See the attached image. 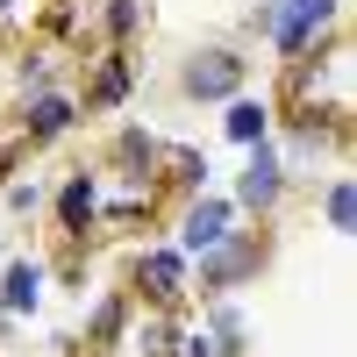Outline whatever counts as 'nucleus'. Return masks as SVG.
Instances as JSON below:
<instances>
[{"mask_svg": "<svg viewBox=\"0 0 357 357\" xmlns=\"http://www.w3.org/2000/svg\"><path fill=\"white\" fill-rule=\"evenodd\" d=\"M93 22H100V36H107V43H122V50H129L143 29H151V0H100Z\"/></svg>", "mask_w": 357, "mask_h": 357, "instance_id": "nucleus-19", "label": "nucleus"}, {"mask_svg": "<svg viewBox=\"0 0 357 357\" xmlns=\"http://www.w3.org/2000/svg\"><path fill=\"white\" fill-rule=\"evenodd\" d=\"M314 207H321V229H329L336 243H350V236H357V178H350L343 165L314 178Z\"/></svg>", "mask_w": 357, "mask_h": 357, "instance_id": "nucleus-15", "label": "nucleus"}, {"mask_svg": "<svg viewBox=\"0 0 357 357\" xmlns=\"http://www.w3.org/2000/svg\"><path fill=\"white\" fill-rule=\"evenodd\" d=\"M86 257H93V250H86V243H65V250H57V257H43V264H50V279H65L72 293H86Z\"/></svg>", "mask_w": 357, "mask_h": 357, "instance_id": "nucleus-22", "label": "nucleus"}, {"mask_svg": "<svg viewBox=\"0 0 357 357\" xmlns=\"http://www.w3.org/2000/svg\"><path fill=\"white\" fill-rule=\"evenodd\" d=\"M57 86V50H22L15 57V93L29 100V93H50Z\"/></svg>", "mask_w": 357, "mask_h": 357, "instance_id": "nucleus-20", "label": "nucleus"}, {"mask_svg": "<svg viewBox=\"0 0 357 357\" xmlns=\"http://www.w3.org/2000/svg\"><path fill=\"white\" fill-rule=\"evenodd\" d=\"M129 321H136L129 286H107V293H93V307H86V329L72 336V357H114V350L129 343Z\"/></svg>", "mask_w": 357, "mask_h": 357, "instance_id": "nucleus-10", "label": "nucleus"}, {"mask_svg": "<svg viewBox=\"0 0 357 357\" xmlns=\"http://www.w3.org/2000/svg\"><path fill=\"white\" fill-rule=\"evenodd\" d=\"M272 151H279V165H286L293 186H314L321 172H336V165L350 158V100H329V107H279Z\"/></svg>", "mask_w": 357, "mask_h": 357, "instance_id": "nucleus-1", "label": "nucleus"}, {"mask_svg": "<svg viewBox=\"0 0 357 357\" xmlns=\"http://www.w3.org/2000/svg\"><path fill=\"white\" fill-rule=\"evenodd\" d=\"M129 93H136V57L122 50V43H107L100 57H86V86H79V114H114V107H129Z\"/></svg>", "mask_w": 357, "mask_h": 357, "instance_id": "nucleus-8", "label": "nucleus"}, {"mask_svg": "<svg viewBox=\"0 0 357 357\" xmlns=\"http://www.w3.org/2000/svg\"><path fill=\"white\" fill-rule=\"evenodd\" d=\"M236 222H243V215H236V200L207 186V193H193V200H178V222H172V243L186 250V257H200V250H215V243H222V236H229Z\"/></svg>", "mask_w": 357, "mask_h": 357, "instance_id": "nucleus-9", "label": "nucleus"}, {"mask_svg": "<svg viewBox=\"0 0 357 357\" xmlns=\"http://www.w3.org/2000/svg\"><path fill=\"white\" fill-rule=\"evenodd\" d=\"M329 36H343V0H279V8H272V29H264V43H272L279 65L321 50Z\"/></svg>", "mask_w": 357, "mask_h": 357, "instance_id": "nucleus-4", "label": "nucleus"}, {"mask_svg": "<svg viewBox=\"0 0 357 357\" xmlns=\"http://www.w3.org/2000/svg\"><path fill=\"white\" fill-rule=\"evenodd\" d=\"M272 272V229H243L236 222L215 250L186 257V293L193 301H222V293H243Z\"/></svg>", "mask_w": 357, "mask_h": 357, "instance_id": "nucleus-2", "label": "nucleus"}, {"mask_svg": "<svg viewBox=\"0 0 357 357\" xmlns=\"http://www.w3.org/2000/svg\"><path fill=\"white\" fill-rule=\"evenodd\" d=\"M257 8H279V0H257Z\"/></svg>", "mask_w": 357, "mask_h": 357, "instance_id": "nucleus-28", "label": "nucleus"}, {"mask_svg": "<svg viewBox=\"0 0 357 357\" xmlns=\"http://www.w3.org/2000/svg\"><path fill=\"white\" fill-rule=\"evenodd\" d=\"M15 329H22V321H15V314H0V350H8V336H15Z\"/></svg>", "mask_w": 357, "mask_h": 357, "instance_id": "nucleus-26", "label": "nucleus"}, {"mask_svg": "<svg viewBox=\"0 0 357 357\" xmlns=\"http://www.w3.org/2000/svg\"><path fill=\"white\" fill-rule=\"evenodd\" d=\"M100 186H107V178H100L93 165H79V172L57 178V193H50V222H57V236H65V243H86V250L100 243Z\"/></svg>", "mask_w": 357, "mask_h": 357, "instance_id": "nucleus-7", "label": "nucleus"}, {"mask_svg": "<svg viewBox=\"0 0 357 357\" xmlns=\"http://www.w3.org/2000/svg\"><path fill=\"white\" fill-rule=\"evenodd\" d=\"M129 301L136 307L186 314L193 307V293H186V250H178V243H143L129 257Z\"/></svg>", "mask_w": 357, "mask_h": 357, "instance_id": "nucleus-5", "label": "nucleus"}, {"mask_svg": "<svg viewBox=\"0 0 357 357\" xmlns=\"http://www.w3.org/2000/svg\"><path fill=\"white\" fill-rule=\"evenodd\" d=\"M172 86H178V100L222 107V100H236V93H243V86H250V57L236 50V43H193L186 57H178Z\"/></svg>", "mask_w": 357, "mask_h": 357, "instance_id": "nucleus-3", "label": "nucleus"}, {"mask_svg": "<svg viewBox=\"0 0 357 357\" xmlns=\"http://www.w3.org/2000/svg\"><path fill=\"white\" fill-rule=\"evenodd\" d=\"M178 329H186V314L136 307V321H129V343H122V350H136V357H172V350H178Z\"/></svg>", "mask_w": 357, "mask_h": 357, "instance_id": "nucleus-18", "label": "nucleus"}, {"mask_svg": "<svg viewBox=\"0 0 357 357\" xmlns=\"http://www.w3.org/2000/svg\"><path fill=\"white\" fill-rule=\"evenodd\" d=\"M79 122H86V114H79V100L65 93V86H50V93H29V100H22L15 136L29 143V151H50V143H65Z\"/></svg>", "mask_w": 357, "mask_h": 357, "instance_id": "nucleus-11", "label": "nucleus"}, {"mask_svg": "<svg viewBox=\"0 0 357 357\" xmlns=\"http://www.w3.org/2000/svg\"><path fill=\"white\" fill-rule=\"evenodd\" d=\"M272 122H279V107L264 100V93H250V86H243L236 100H222V136L236 143V151H250V143H264V136H272Z\"/></svg>", "mask_w": 357, "mask_h": 357, "instance_id": "nucleus-16", "label": "nucleus"}, {"mask_svg": "<svg viewBox=\"0 0 357 357\" xmlns=\"http://www.w3.org/2000/svg\"><path fill=\"white\" fill-rule=\"evenodd\" d=\"M22 158H29V143H22V136L8 129V136H0V186H8V178L22 172Z\"/></svg>", "mask_w": 357, "mask_h": 357, "instance_id": "nucleus-25", "label": "nucleus"}, {"mask_svg": "<svg viewBox=\"0 0 357 357\" xmlns=\"http://www.w3.org/2000/svg\"><path fill=\"white\" fill-rule=\"evenodd\" d=\"M158 178H165L178 200H193V193L215 186V158H207L200 143H165V172H158Z\"/></svg>", "mask_w": 357, "mask_h": 357, "instance_id": "nucleus-17", "label": "nucleus"}, {"mask_svg": "<svg viewBox=\"0 0 357 357\" xmlns=\"http://www.w3.org/2000/svg\"><path fill=\"white\" fill-rule=\"evenodd\" d=\"M200 329L215 336V357H250V350H257V329H250V307H243V293L200 301Z\"/></svg>", "mask_w": 357, "mask_h": 357, "instance_id": "nucleus-13", "label": "nucleus"}, {"mask_svg": "<svg viewBox=\"0 0 357 357\" xmlns=\"http://www.w3.org/2000/svg\"><path fill=\"white\" fill-rule=\"evenodd\" d=\"M172 357H215V336L200 329V321H186V329H178V350Z\"/></svg>", "mask_w": 357, "mask_h": 357, "instance_id": "nucleus-24", "label": "nucleus"}, {"mask_svg": "<svg viewBox=\"0 0 357 357\" xmlns=\"http://www.w3.org/2000/svg\"><path fill=\"white\" fill-rule=\"evenodd\" d=\"M0 200H8V215H43V207H50V186H43V178H29V172H15L8 186H0Z\"/></svg>", "mask_w": 357, "mask_h": 357, "instance_id": "nucleus-21", "label": "nucleus"}, {"mask_svg": "<svg viewBox=\"0 0 357 357\" xmlns=\"http://www.w3.org/2000/svg\"><path fill=\"white\" fill-rule=\"evenodd\" d=\"M165 172V136L143 129V122H122L107 136V178H158Z\"/></svg>", "mask_w": 357, "mask_h": 357, "instance_id": "nucleus-12", "label": "nucleus"}, {"mask_svg": "<svg viewBox=\"0 0 357 357\" xmlns=\"http://www.w3.org/2000/svg\"><path fill=\"white\" fill-rule=\"evenodd\" d=\"M286 193H293V178H286V165H279V151H272V136H264V143H250V151H243V172L229 178V200H236V215H257V222H272L279 207H286Z\"/></svg>", "mask_w": 357, "mask_h": 357, "instance_id": "nucleus-6", "label": "nucleus"}, {"mask_svg": "<svg viewBox=\"0 0 357 357\" xmlns=\"http://www.w3.org/2000/svg\"><path fill=\"white\" fill-rule=\"evenodd\" d=\"M15 8H22V0H0V29H8V22H15Z\"/></svg>", "mask_w": 357, "mask_h": 357, "instance_id": "nucleus-27", "label": "nucleus"}, {"mask_svg": "<svg viewBox=\"0 0 357 357\" xmlns=\"http://www.w3.org/2000/svg\"><path fill=\"white\" fill-rule=\"evenodd\" d=\"M43 29H50V36H79V8H72V0H57V8H43Z\"/></svg>", "mask_w": 357, "mask_h": 357, "instance_id": "nucleus-23", "label": "nucleus"}, {"mask_svg": "<svg viewBox=\"0 0 357 357\" xmlns=\"http://www.w3.org/2000/svg\"><path fill=\"white\" fill-rule=\"evenodd\" d=\"M43 286H50V264L43 257H8V264H0V314L29 321L43 307Z\"/></svg>", "mask_w": 357, "mask_h": 357, "instance_id": "nucleus-14", "label": "nucleus"}]
</instances>
